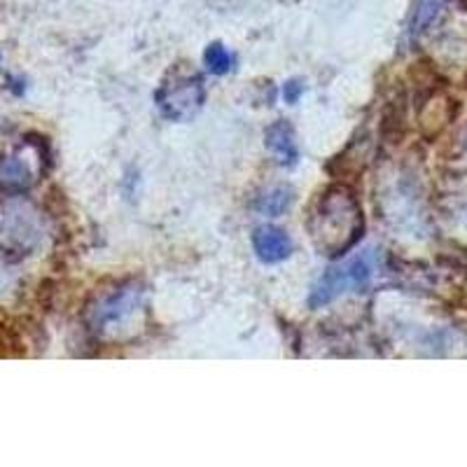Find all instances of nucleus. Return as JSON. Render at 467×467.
I'll return each instance as SVG.
<instances>
[{"label": "nucleus", "instance_id": "obj_1", "mask_svg": "<svg viewBox=\"0 0 467 467\" xmlns=\"http://www.w3.org/2000/svg\"><path fill=\"white\" fill-rule=\"evenodd\" d=\"M365 218L356 192L346 185H335L325 190L316 202L308 234L316 250L325 257H341L362 239Z\"/></svg>", "mask_w": 467, "mask_h": 467}, {"label": "nucleus", "instance_id": "obj_2", "mask_svg": "<svg viewBox=\"0 0 467 467\" xmlns=\"http://www.w3.org/2000/svg\"><path fill=\"white\" fill-rule=\"evenodd\" d=\"M379 250L369 248L362 250L344 265L329 266L323 276L314 283L311 295H308V306L320 308L335 302L337 297L346 295V292H360L372 285L374 276L379 271Z\"/></svg>", "mask_w": 467, "mask_h": 467}, {"label": "nucleus", "instance_id": "obj_3", "mask_svg": "<svg viewBox=\"0 0 467 467\" xmlns=\"http://www.w3.org/2000/svg\"><path fill=\"white\" fill-rule=\"evenodd\" d=\"M206 101V85L202 75L173 70L154 94V103L171 122H187L197 115Z\"/></svg>", "mask_w": 467, "mask_h": 467}, {"label": "nucleus", "instance_id": "obj_4", "mask_svg": "<svg viewBox=\"0 0 467 467\" xmlns=\"http://www.w3.org/2000/svg\"><path fill=\"white\" fill-rule=\"evenodd\" d=\"M140 302H143V290L136 283L119 287V290L110 292V295L91 304L89 311H87V325H89L91 332H103L110 325L127 320L140 306Z\"/></svg>", "mask_w": 467, "mask_h": 467}, {"label": "nucleus", "instance_id": "obj_5", "mask_svg": "<svg viewBox=\"0 0 467 467\" xmlns=\"http://www.w3.org/2000/svg\"><path fill=\"white\" fill-rule=\"evenodd\" d=\"M253 248H255L257 257L262 262L276 265V262H283L290 257L292 241L283 229L265 224V227H257L255 234H253Z\"/></svg>", "mask_w": 467, "mask_h": 467}, {"label": "nucleus", "instance_id": "obj_6", "mask_svg": "<svg viewBox=\"0 0 467 467\" xmlns=\"http://www.w3.org/2000/svg\"><path fill=\"white\" fill-rule=\"evenodd\" d=\"M265 145L271 154H274V160L278 161L281 166H292L297 164L299 160V150H297V140H295V131L287 122L278 119V122L271 124L265 133Z\"/></svg>", "mask_w": 467, "mask_h": 467}, {"label": "nucleus", "instance_id": "obj_7", "mask_svg": "<svg viewBox=\"0 0 467 467\" xmlns=\"http://www.w3.org/2000/svg\"><path fill=\"white\" fill-rule=\"evenodd\" d=\"M33 182V173L28 169V164L24 160H16V157H10V160L0 161V190L5 192H24L28 190Z\"/></svg>", "mask_w": 467, "mask_h": 467}, {"label": "nucleus", "instance_id": "obj_8", "mask_svg": "<svg viewBox=\"0 0 467 467\" xmlns=\"http://www.w3.org/2000/svg\"><path fill=\"white\" fill-rule=\"evenodd\" d=\"M292 190L285 185H278L274 190L265 192L260 199H257V211L265 213V215H281L290 208L292 203Z\"/></svg>", "mask_w": 467, "mask_h": 467}, {"label": "nucleus", "instance_id": "obj_9", "mask_svg": "<svg viewBox=\"0 0 467 467\" xmlns=\"http://www.w3.org/2000/svg\"><path fill=\"white\" fill-rule=\"evenodd\" d=\"M203 64L213 75H227L236 66V57L223 43H211L203 52Z\"/></svg>", "mask_w": 467, "mask_h": 467}, {"label": "nucleus", "instance_id": "obj_10", "mask_svg": "<svg viewBox=\"0 0 467 467\" xmlns=\"http://www.w3.org/2000/svg\"><path fill=\"white\" fill-rule=\"evenodd\" d=\"M441 10V0H416V7H414V16H411V36H420L425 28L431 26L432 22L437 19Z\"/></svg>", "mask_w": 467, "mask_h": 467}, {"label": "nucleus", "instance_id": "obj_11", "mask_svg": "<svg viewBox=\"0 0 467 467\" xmlns=\"http://www.w3.org/2000/svg\"><path fill=\"white\" fill-rule=\"evenodd\" d=\"M304 87L299 85L297 80H290L285 87H283V99H285V103H297L299 96H302Z\"/></svg>", "mask_w": 467, "mask_h": 467}]
</instances>
